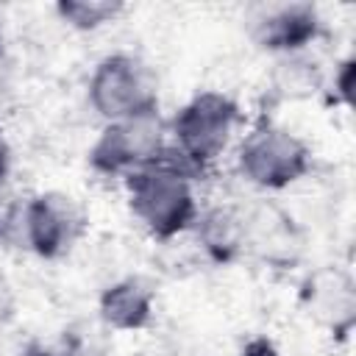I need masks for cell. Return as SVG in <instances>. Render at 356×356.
Instances as JSON below:
<instances>
[{"instance_id": "cell-9", "label": "cell", "mask_w": 356, "mask_h": 356, "mask_svg": "<svg viewBox=\"0 0 356 356\" xmlns=\"http://www.w3.org/2000/svg\"><path fill=\"white\" fill-rule=\"evenodd\" d=\"M314 298H317V309L323 312L328 328L337 337H345L353 325V309H356L350 275L339 270L320 273L314 278Z\"/></svg>"}, {"instance_id": "cell-13", "label": "cell", "mask_w": 356, "mask_h": 356, "mask_svg": "<svg viewBox=\"0 0 356 356\" xmlns=\"http://www.w3.org/2000/svg\"><path fill=\"white\" fill-rule=\"evenodd\" d=\"M61 356H108V350H106L100 342H95V339L72 337V339L64 345Z\"/></svg>"}, {"instance_id": "cell-2", "label": "cell", "mask_w": 356, "mask_h": 356, "mask_svg": "<svg viewBox=\"0 0 356 356\" xmlns=\"http://www.w3.org/2000/svg\"><path fill=\"white\" fill-rule=\"evenodd\" d=\"M242 120L239 103L217 89H203L189 97L167 125L172 136L170 153L195 175L200 178L214 161L225 153L236 125Z\"/></svg>"}, {"instance_id": "cell-15", "label": "cell", "mask_w": 356, "mask_h": 356, "mask_svg": "<svg viewBox=\"0 0 356 356\" xmlns=\"http://www.w3.org/2000/svg\"><path fill=\"white\" fill-rule=\"evenodd\" d=\"M8 172H11V145L0 128V184L8 181Z\"/></svg>"}, {"instance_id": "cell-7", "label": "cell", "mask_w": 356, "mask_h": 356, "mask_svg": "<svg viewBox=\"0 0 356 356\" xmlns=\"http://www.w3.org/2000/svg\"><path fill=\"white\" fill-rule=\"evenodd\" d=\"M320 33H323V19L312 3L270 6L250 25V36L261 50L284 53V56L306 50L320 39Z\"/></svg>"}, {"instance_id": "cell-12", "label": "cell", "mask_w": 356, "mask_h": 356, "mask_svg": "<svg viewBox=\"0 0 356 356\" xmlns=\"http://www.w3.org/2000/svg\"><path fill=\"white\" fill-rule=\"evenodd\" d=\"M22 206L25 200L17 197V192L6 184H0V245H8L19 239V222H22Z\"/></svg>"}, {"instance_id": "cell-17", "label": "cell", "mask_w": 356, "mask_h": 356, "mask_svg": "<svg viewBox=\"0 0 356 356\" xmlns=\"http://www.w3.org/2000/svg\"><path fill=\"white\" fill-rule=\"evenodd\" d=\"M0 56H3V25H0Z\"/></svg>"}, {"instance_id": "cell-14", "label": "cell", "mask_w": 356, "mask_h": 356, "mask_svg": "<svg viewBox=\"0 0 356 356\" xmlns=\"http://www.w3.org/2000/svg\"><path fill=\"white\" fill-rule=\"evenodd\" d=\"M239 356H281V353H278V348H275L270 339H264V337H253V339L242 348Z\"/></svg>"}, {"instance_id": "cell-16", "label": "cell", "mask_w": 356, "mask_h": 356, "mask_svg": "<svg viewBox=\"0 0 356 356\" xmlns=\"http://www.w3.org/2000/svg\"><path fill=\"white\" fill-rule=\"evenodd\" d=\"M22 356H61V353H56V350H50V348H42V345H28Z\"/></svg>"}, {"instance_id": "cell-10", "label": "cell", "mask_w": 356, "mask_h": 356, "mask_svg": "<svg viewBox=\"0 0 356 356\" xmlns=\"http://www.w3.org/2000/svg\"><path fill=\"white\" fill-rule=\"evenodd\" d=\"M192 228H197L200 245L209 250V256L222 264L231 261L236 250L245 245V220H239L228 209H214L203 217L197 214Z\"/></svg>"}, {"instance_id": "cell-5", "label": "cell", "mask_w": 356, "mask_h": 356, "mask_svg": "<svg viewBox=\"0 0 356 356\" xmlns=\"http://www.w3.org/2000/svg\"><path fill=\"white\" fill-rule=\"evenodd\" d=\"M167 153V122L159 111H153L106 122V128L89 147V167L100 175L128 178L131 172L164 159Z\"/></svg>"}, {"instance_id": "cell-6", "label": "cell", "mask_w": 356, "mask_h": 356, "mask_svg": "<svg viewBox=\"0 0 356 356\" xmlns=\"http://www.w3.org/2000/svg\"><path fill=\"white\" fill-rule=\"evenodd\" d=\"M86 211L83 206L67 192H39L31 195L22 206L19 239L33 250L39 259L56 261L72 253V248L86 234Z\"/></svg>"}, {"instance_id": "cell-3", "label": "cell", "mask_w": 356, "mask_h": 356, "mask_svg": "<svg viewBox=\"0 0 356 356\" xmlns=\"http://www.w3.org/2000/svg\"><path fill=\"white\" fill-rule=\"evenodd\" d=\"M236 167L250 186L278 192L298 184L312 170V150L289 128L261 120L242 139Z\"/></svg>"}, {"instance_id": "cell-8", "label": "cell", "mask_w": 356, "mask_h": 356, "mask_svg": "<svg viewBox=\"0 0 356 356\" xmlns=\"http://www.w3.org/2000/svg\"><path fill=\"white\" fill-rule=\"evenodd\" d=\"M153 289L147 281L131 275L108 284L97 298V314L111 331H142L153 320Z\"/></svg>"}, {"instance_id": "cell-1", "label": "cell", "mask_w": 356, "mask_h": 356, "mask_svg": "<svg viewBox=\"0 0 356 356\" xmlns=\"http://www.w3.org/2000/svg\"><path fill=\"white\" fill-rule=\"evenodd\" d=\"M125 195L131 214L159 242L181 236L197 220L195 175L172 153L131 172L125 178Z\"/></svg>"}, {"instance_id": "cell-4", "label": "cell", "mask_w": 356, "mask_h": 356, "mask_svg": "<svg viewBox=\"0 0 356 356\" xmlns=\"http://www.w3.org/2000/svg\"><path fill=\"white\" fill-rule=\"evenodd\" d=\"M89 106L106 120H128L159 111V81L134 53H108L89 78Z\"/></svg>"}, {"instance_id": "cell-11", "label": "cell", "mask_w": 356, "mask_h": 356, "mask_svg": "<svg viewBox=\"0 0 356 356\" xmlns=\"http://www.w3.org/2000/svg\"><path fill=\"white\" fill-rule=\"evenodd\" d=\"M125 11L120 0H58L56 14L72 31H97Z\"/></svg>"}]
</instances>
